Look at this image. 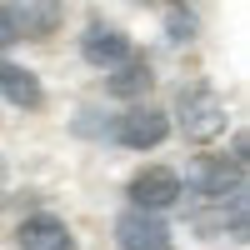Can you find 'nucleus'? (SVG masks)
Segmentation results:
<instances>
[{"mask_svg": "<svg viewBox=\"0 0 250 250\" xmlns=\"http://www.w3.org/2000/svg\"><path fill=\"white\" fill-rule=\"evenodd\" d=\"M175 120H180V135L195 140V145H210L225 135V125H230V110H225V95L215 85H180V100H175Z\"/></svg>", "mask_w": 250, "mask_h": 250, "instance_id": "nucleus-1", "label": "nucleus"}, {"mask_svg": "<svg viewBox=\"0 0 250 250\" xmlns=\"http://www.w3.org/2000/svg\"><path fill=\"white\" fill-rule=\"evenodd\" d=\"M165 135H170V115L155 105H130L125 115L110 120V140L125 145V150H155Z\"/></svg>", "mask_w": 250, "mask_h": 250, "instance_id": "nucleus-2", "label": "nucleus"}, {"mask_svg": "<svg viewBox=\"0 0 250 250\" xmlns=\"http://www.w3.org/2000/svg\"><path fill=\"white\" fill-rule=\"evenodd\" d=\"M115 245L120 250H175L170 225L155 210H140V205H130V210L115 220Z\"/></svg>", "mask_w": 250, "mask_h": 250, "instance_id": "nucleus-3", "label": "nucleus"}, {"mask_svg": "<svg viewBox=\"0 0 250 250\" xmlns=\"http://www.w3.org/2000/svg\"><path fill=\"white\" fill-rule=\"evenodd\" d=\"M185 200V185L180 175L170 170V165H145V170L130 180V205H140V210H170V205Z\"/></svg>", "mask_w": 250, "mask_h": 250, "instance_id": "nucleus-4", "label": "nucleus"}, {"mask_svg": "<svg viewBox=\"0 0 250 250\" xmlns=\"http://www.w3.org/2000/svg\"><path fill=\"white\" fill-rule=\"evenodd\" d=\"M20 250H80L75 235H70V225L50 215V210H40V215H25L20 220V230H15Z\"/></svg>", "mask_w": 250, "mask_h": 250, "instance_id": "nucleus-5", "label": "nucleus"}, {"mask_svg": "<svg viewBox=\"0 0 250 250\" xmlns=\"http://www.w3.org/2000/svg\"><path fill=\"white\" fill-rule=\"evenodd\" d=\"M0 95H5L15 110H40V105H45L40 75L25 70V65H15V60H5V55H0Z\"/></svg>", "mask_w": 250, "mask_h": 250, "instance_id": "nucleus-6", "label": "nucleus"}, {"mask_svg": "<svg viewBox=\"0 0 250 250\" xmlns=\"http://www.w3.org/2000/svg\"><path fill=\"white\" fill-rule=\"evenodd\" d=\"M150 85H155V65L145 55H135V50L120 65H110V80H105V90L115 100H140V95H150Z\"/></svg>", "mask_w": 250, "mask_h": 250, "instance_id": "nucleus-7", "label": "nucleus"}, {"mask_svg": "<svg viewBox=\"0 0 250 250\" xmlns=\"http://www.w3.org/2000/svg\"><path fill=\"white\" fill-rule=\"evenodd\" d=\"M80 55L90 60V65H120L125 55H130V35L115 30V25H90L85 35H80Z\"/></svg>", "mask_w": 250, "mask_h": 250, "instance_id": "nucleus-8", "label": "nucleus"}, {"mask_svg": "<svg viewBox=\"0 0 250 250\" xmlns=\"http://www.w3.org/2000/svg\"><path fill=\"white\" fill-rule=\"evenodd\" d=\"M195 25H200V20H195V10L185 5V0L165 10V30H170V40H175V45H185V40H195Z\"/></svg>", "mask_w": 250, "mask_h": 250, "instance_id": "nucleus-9", "label": "nucleus"}, {"mask_svg": "<svg viewBox=\"0 0 250 250\" xmlns=\"http://www.w3.org/2000/svg\"><path fill=\"white\" fill-rule=\"evenodd\" d=\"M55 20H60V0H40L35 10L20 15V25H25V35H50Z\"/></svg>", "mask_w": 250, "mask_h": 250, "instance_id": "nucleus-10", "label": "nucleus"}, {"mask_svg": "<svg viewBox=\"0 0 250 250\" xmlns=\"http://www.w3.org/2000/svg\"><path fill=\"white\" fill-rule=\"evenodd\" d=\"M15 40H25V25H20L15 5H0V50H10Z\"/></svg>", "mask_w": 250, "mask_h": 250, "instance_id": "nucleus-11", "label": "nucleus"}, {"mask_svg": "<svg viewBox=\"0 0 250 250\" xmlns=\"http://www.w3.org/2000/svg\"><path fill=\"white\" fill-rule=\"evenodd\" d=\"M0 185H5V155H0Z\"/></svg>", "mask_w": 250, "mask_h": 250, "instance_id": "nucleus-12", "label": "nucleus"}, {"mask_svg": "<svg viewBox=\"0 0 250 250\" xmlns=\"http://www.w3.org/2000/svg\"><path fill=\"white\" fill-rule=\"evenodd\" d=\"M140 5H145V0H140Z\"/></svg>", "mask_w": 250, "mask_h": 250, "instance_id": "nucleus-13", "label": "nucleus"}]
</instances>
